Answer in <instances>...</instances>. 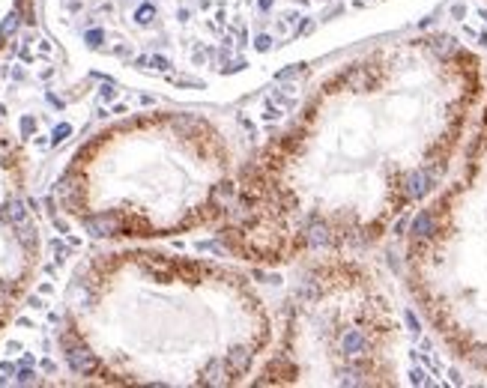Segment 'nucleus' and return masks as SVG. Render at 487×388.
Wrapping results in <instances>:
<instances>
[{"label":"nucleus","instance_id":"f257e3e1","mask_svg":"<svg viewBox=\"0 0 487 388\" xmlns=\"http://www.w3.org/2000/svg\"><path fill=\"white\" fill-rule=\"evenodd\" d=\"M479 90V60L445 33L335 69L242 162L218 224L224 251L257 269H287L365 251L392 224L404 230L410 206L440 188Z\"/></svg>","mask_w":487,"mask_h":388},{"label":"nucleus","instance_id":"f03ea898","mask_svg":"<svg viewBox=\"0 0 487 388\" xmlns=\"http://www.w3.org/2000/svg\"><path fill=\"white\" fill-rule=\"evenodd\" d=\"M275 317L245 269L156 245H111L78 263L57 346L90 385H248Z\"/></svg>","mask_w":487,"mask_h":388},{"label":"nucleus","instance_id":"7ed1b4c3","mask_svg":"<svg viewBox=\"0 0 487 388\" xmlns=\"http://www.w3.org/2000/svg\"><path fill=\"white\" fill-rule=\"evenodd\" d=\"M233 146L204 114L147 111L99 128L66 162L57 203L108 245H150L227 218L240 183Z\"/></svg>","mask_w":487,"mask_h":388},{"label":"nucleus","instance_id":"20e7f679","mask_svg":"<svg viewBox=\"0 0 487 388\" xmlns=\"http://www.w3.org/2000/svg\"><path fill=\"white\" fill-rule=\"evenodd\" d=\"M397 335L401 320L371 269L353 254L317 257L302 263L248 385H392Z\"/></svg>","mask_w":487,"mask_h":388},{"label":"nucleus","instance_id":"39448f33","mask_svg":"<svg viewBox=\"0 0 487 388\" xmlns=\"http://www.w3.org/2000/svg\"><path fill=\"white\" fill-rule=\"evenodd\" d=\"M404 269L445 346L487 373V105L461 176L413 218Z\"/></svg>","mask_w":487,"mask_h":388},{"label":"nucleus","instance_id":"423d86ee","mask_svg":"<svg viewBox=\"0 0 487 388\" xmlns=\"http://www.w3.org/2000/svg\"><path fill=\"white\" fill-rule=\"evenodd\" d=\"M42 263V227L22 146L0 128V335L15 320Z\"/></svg>","mask_w":487,"mask_h":388},{"label":"nucleus","instance_id":"0eeeda50","mask_svg":"<svg viewBox=\"0 0 487 388\" xmlns=\"http://www.w3.org/2000/svg\"><path fill=\"white\" fill-rule=\"evenodd\" d=\"M33 18V0H0V51Z\"/></svg>","mask_w":487,"mask_h":388}]
</instances>
